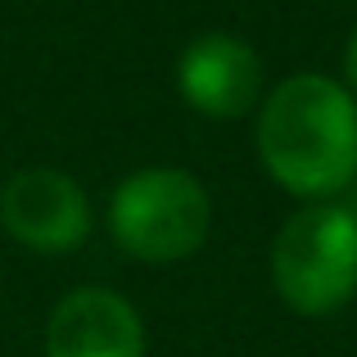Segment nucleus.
<instances>
[{
    "label": "nucleus",
    "mask_w": 357,
    "mask_h": 357,
    "mask_svg": "<svg viewBox=\"0 0 357 357\" xmlns=\"http://www.w3.org/2000/svg\"><path fill=\"white\" fill-rule=\"evenodd\" d=\"M344 204H349V208H353V218H357V181L349 185V195H344Z\"/></svg>",
    "instance_id": "obj_8"
},
{
    "label": "nucleus",
    "mask_w": 357,
    "mask_h": 357,
    "mask_svg": "<svg viewBox=\"0 0 357 357\" xmlns=\"http://www.w3.org/2000/svg\"><path fill=\"white\" fill-rule=\"evenodd\" d=\"M176 91L213 122L244 118L262 105V59L236 32H199L176 54Z\"/></svg>",
    "instance_id": "obj_5"
},
{
    "label": "nucleus",
    "mask_w": 357,
    "mask_h": 357,
    "mask_svg": "<svg viewBox=\"0 0 357 357\" xmlns=\"http://www.w3.org/2000/svg\"><path fill=\"white\" fill-rule=\"evenodd\" d=\"M253 145L267 176L303 204L344 199L357 181V100L331 73H289L262 96Z\"/></svg>",
    "instance_id": "obj_1"
},
{
    "label": "nucleus",
    "mask_w": 357,
    "mask_h": 357,
    "mask_svg": "<svg viewBox=\"0 0 357 357\" xmlns=\"http://www.w3.org/2000/svg\"><path fill=\"white\" fill-rule=\"evenodd\" d=\"M114 244L136 262H185L208 244L213 199L204 181L185 167H136L114 185L105 208Z\"/></svg>",
    "instance_id": "obj_2"
},
{
    "label": "nucleus",
    "mask_w": 357,
    "mask_h": 357,
    "mask_svg": "<svg viewBox=\"0 0 357 357\" xmlns=\"http://www.w3.org/2000/svg\"><path fill=\"white\" fill-rule=\"evenodd\" d=\"M45 357H145V321L118 289L86 285L54 303L45 321Z\"/></svg>",
    "instance_id": "obj_6"
},
{
    "label": "nucleus",
    "mask_w": 357,
    "mask_h": 357,
    "mask_svg": "<svg viewBox=\"0 0 357 357\" xmlns=\"http://www.w3.org/2000/svg\"><path fill=\"white\" fill-rule=\"evenodd\" d=\"M271 285L298 317H331L357 298V218L344 199L303 204L271 240Z\"/></svg>",
    "instance_id": "obj_3"
},
{
    "label": "nucleus",
    "mask_w": 357,
    "mask_h": 357,
    "mask_svg": "<svg viewBox=\"0 0 357 357\" xmlns=\"http://www.w3.org/2000/svg\"><path fill=\"white\" fill-rule=\"evenodd\" d=\"M0 227L32 253H68L96 227L86 190L59 167H23L0 190Z\"/></svg>",
    "instance_id": "obj_4"
},
{
    "label": "nucleus",
    "mask_w": 357,
    "mask_h": 357,
    "mask_svg": "<svg viewBox=\"0 0 357 357\" xmlns=\"http://www.w3.org/2000/svg\"><path fill=\"white\" fill-rule=\"evenodd\" d=\"M344 86L353 91V100H357V27H353V36H349V45H344Z\"/></svg>",
    "instance_id": "obj_7"
}]
</instances>
